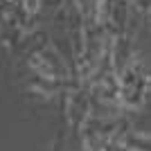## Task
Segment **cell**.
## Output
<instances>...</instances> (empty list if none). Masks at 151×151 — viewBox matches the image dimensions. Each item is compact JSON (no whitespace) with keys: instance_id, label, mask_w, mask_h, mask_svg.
<instances>
[{"instance_id":"obj_1","label":"cell","mask_w":151,"mask_h":151,"mask_svg":"<svg viewBox=\"0 0 151 151\" xmlns=\"http://www.w3.org/2000/svg\"><path fill=\"white\" fill-rule=\"evenodd\" d=\"M36 2L38 0H25V7L29 9V12H34V9H36Z\"/></svg>"}]
</instances>
